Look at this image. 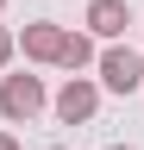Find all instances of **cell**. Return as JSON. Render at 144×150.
I'll list each match as a JSON object with an SVG mask.
<instances>
[{
	"mask_svg": "<svg viewBox=\"0 0 144 150\" xmlns=\"http://www.w3.org/2000/svg\"><path fill=\"white\" fill-rule=\"evenodd\" d=\"M57 44H63V25H50V19H38V25H25V31H19L25 63H57Z\"/></svg>",
	"mask_w": 144,
	"mask_h": 150,
	"instance_id": "obj_5",
	"label": "cell"
},
{
	"mask_svg": "<svg viewBox=\"0 0 144 150\" xmlns=\"http://www.w3.org/2000/svg\"><path fill=\"white\" fill-rule=\"evenodd\" d=\"M113 150H132V144H113Z\"/></svg>",
	"mask_w": 144,
	"mask_h": 150,
	"instance_id": "obj_9",
	"label": "cell"
},
{
	"mask_svg": "<svg viewBox=\"0 0 144 150\" xmlns=\"http://www.w3.org/2000/svg\"><path fill=\"white\" fill-rule=\"evenodd\" d=\"M94 106H100V88L88 81V75H69V81L57 88V119H63V125H88Z\"/></svg>",
	"mask_w": 144,
	"mask_h": 150,
	"instance_id": "obj_3",
	"label": "cell"
},
{
	"mask_svg": "<svg viewBox=\"0 0 144 150\" xmlns=\"http://www.w3.org/2000/svg\"><path fill=\"white\" fill-rule=\"evenodd\" d=\"M94 63H100V88H106V94H138V88H144V56H138L132 44H106Z\"/></svg>",
	"mask_w": 144,
	"mask_h": 150,
	"instance_id": "obj_1",
	"label": "cell"
},
{
	"mask_svg": "<svg viewBox=\"0 0 144 150\" xmlns=\"http://www.w3.org/2000/svg\"><path fill=\"white\" fill-rule=\"evenodd\" d=\"M44 100H50V94H44V81H38V75H6V81H0V112H6L13 125L38 119V112H44Z\"/></svg>",
	"mask_w": 144,
	"mask_h": 150,
	"instance_id": "obj_2",
	"label": "cell"
},
{
	"mask_svg": "<svg viewBox=\"0 0 144 150\" xmlns=\"http://www.w3.org/2000/svg\"><path fill=\"white\" fill-rule=\"evenodd\" d=\"M13 50H19V38H13L6 25H0V69H6V63H13Z\"/></svg>",
	"mask_w": 144,
	"mask_h": 150,
	"instance_id": "obj_7",
	"label": "cell"
},
{
	"mask_svg": "<svg viewBox=\"0 0 144 150\" xmlns=\"http://www.w3.org/2000/svg\"><path fill=\"white\" fill-rule=\"evenodd\" d=\"M125 25H132V6L125 0H88V38H106V44H119Z\"/></svg>",
	"mask_w": 144,
	"mask_h": 150,
	"instance_id": "obj_4",
	"label": "cell"
},
{
	"mask_svg": "<svg viewBox=\"0 0 144 150\" xmlns=\"http://www.w3.org/2000/svg\"><path fill=\"white\" fill-rule=\"evenodd\" d=\"M0 150H19V138H13V131H0Z\"/></svg>",
	"mask_w": 144,
	"mask_h": 150,
	"instance_id": "obj_8",
	"label": "cell"
},
{
	"mask_svg": "<svg viewBox=\"0 0 144 150\" xmlns=\"http://www.w3.org/2000/svg\"><path fill=\"white\" fill-rule=\"evenodd\" d=\"M57 63L82 75L88 63H94V38H88V31H63V44H57Z\"/></svg>",
	"mask_w": 144,
	"mask_h": 150,
	"instance_id": "obj_6",
	"label": "cell"
},
{
	"mask_svg": "<svg viewBox=\"0 0 144 150\" xmlns=\"http://www.w3.org/2000/svg\"><path fill=\"white\" fill-rule=\"evenodd\" d=\"M0 6H6V0H0Z\"/></svg>",
	"mask_w": 144,
	"mask_h": 150,
	"instance_id": "obj_10",
	"label": "cell"
}]
</instances>
